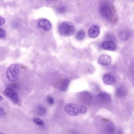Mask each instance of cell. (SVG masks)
I'll return each instance as SVG.
<instances>
[{"instance_id":"1","label":"cell","mask_w":134,"mask_h":134,"mask_svg":"<svg viewBox=\"0 0 134 134\" xmlns=\"http://www.w3.org/2000/svg\"><path fill=\"white\" fill-rule=\"evenodd\" d=\"M58 31L59 34L62 36H70L74 33L75 26L71 22H63L59 25Z\"/></svg>"},{"instance_id":"2","label":"cell","mask_w":134,"mask_h":134,"mask_svg":"<svg viewBox=\"0 0 134 134\" xmlns=\"http://www.w3.org/2000/svg\"><path fill=\"white\" fill-rule=\"evenodd\" d=\"M20 67L18 64H13L8 69L7 72V77L11 81H15L19 77Z\"/></svg>"},{"instance_id":"3","label":"cell","mask_w":134,"mask_h":134,"mask_svg":"<svg viewBox=\"0 0 134 134\" xmlns=\"http://www.w3.org/2000/svg\"><path fill=\"white\" fill-rule=\"evenodd\" d=\"M99 11L102 17L105 19H110L113 15L112 8L109 4L107 3H103L100 5Z\"/></svg>"},{"instance_id":"4","label":"cell","mask_w":134,"mask_h":134,"mask_svg":"<svg viewBox=\"0 0 134 134\" xmlns=\"http://www.w3.org/2000/svg\"><path fill=\"white\" fill-rule=\"evenodd\" d=\"M65 111L71 116H76L79 114V107L76 104L68 103L65 106Z\"/></svg>"},{"instance_id":"5","label":"cell","mask_w":134,"mask_h":134,"mask_svg":"<svg viewBox=\"0 0 134 134\" xmlns=\"http://www.w3.org/2000/svg\"><path fill=\"white\" fill-rule=\"evenodd\" d=\"M80 97L81 101L87 105H90L92 102L93 99L92 95L91 93L87 92L84 91L81 92Z\"/></svg>"},{"instance_id":"6","label":"cell","mask_w":134,"mask_h":134,"mask_svg":"<svg viewBox=\"0 0 134 134\" xmlns=\"http://www.w3.org/2000/svg\"><path fill=\"white\" fill-rule=\"evenodd\" d=\"M97 99L99 102L104 104L109 103L111 101V98L110 95L108 93L102 92L99 93L97 96Z\"/></svg>"},{"instance_id":"7","label":"cell","mask_w":134,"mask_h":134,"mask_svg":"<svg viewBox=\"0 0 134 134\" xmlns=\"http://www.w3.org/2000/svg\"><path fill=\"white\" fill-rule=\"evenodd\" d=\"M38 25L44 31L48 32L51 29L52 25L51 22L47 19H42L38 22Z\"/></svg>"},{"instance_id":"8","label":"cell","mask_w":134,"mask_h":134,"mask_svg":"<svg viewBox=\"0 0 134 134\" xmlns=\"http://www.w3.org/2000/svg\"><path fill=\"white\" fill-rule=\"evenodd\" d=\"M5 95L10 98L14 103L18 102V96L17 92L10 88H6L4 91Z\"/></svg>"},{"instance_id":"9","label":"cell","mask_w":134,"mask_h":134,"mask_svg":"<svg viewBox=\"0 0 134 134\" xmlns=\"http://www.w3.org/2000/svg\"><path fill=\"white\" fill-rule=\"evenodd\" d=\"M100 33V28L97 25L92 26L88 31V35L89 37L94 38L97 37Z\"/></svg>"},{"instance_id":"10","label":"cell","mask_w":134,"mask_h":134,"mask_svg":"<svg viewBox=\"0 0 134 134\" xmlns=\"http://www.w3.org/2000/svg\"><path fill=\"white\" fill-rule=\"evenodd\" d=\"M98 61L99 64L102 65H109L111 63V58L108 55L103 54L99 56Z\"/></svg>"},{"instance_id":"11","label":"cell","mask_w":134,"mask_h":134,"mask_svg":"<svg viewBox=\"0 0 134 134\" xmlns=\"http://www.w3.org/2000/svg\"><path fill=\"white\" fill-rule=\"evenodd\" d=\"M102 47L105 50L110 51H115L116 48L115 43L110 41H107L103 42L102 43Z\"/></svg>"},{"instance_id":"12","label":"cell","mask_w":134,"mask_h":134,"mask_svg":"<svg viewBox=\"0 0 134 134\" xmlns=\"http://www.w3.org/2000/svg\"><path fill=\"white\" fill-rule=\"evenodd\" d=\"M103 80L104 83L107 85L113 84L116 82V78L110 74H106L103 77Z\"/></svg>"},{"instance_id":"13","label":"cell","mask_w":134,"mask_h":134,"mask_svg":"<svg viewBox=\"0 0 134 134\" xmlns=\"http://www.w3.org/2000/svg\"><path fill=\"white\" fill-rule=\"evenodd\" d=\"M126 90L124 87L121 86L117 88L116 91V95L119 98L124 97L126 94Z\"/></svg>"},{"instance_id":"14","label":"cell","mask_w":134,"mask_h":134,"mask_svg":"<svg viewBox=\"0 0 134 134\" xmlns=\"http://www.w3.org/2000/svg\"><path fill=\"white\" fill-rule=\"evenodd\" d=\"M131 36V33L128 30H123L120 32L119 37L121 40L126 41Z\"/></svg>"},{"instance_id":"15","label":"cell","mask_w":134,"mask_h":134,"mask_svg":"<svg viewBox=\"0 0 134 134\" xmlns=\"http://www.w3.org/2000/svg\"><path fill=\"white\" fill-rule=\"evenodd\" d=\"M70 81L69 78L66 77L65 78L63 81L62 83L60 88V90L62 91H65L67 90L68 88V86H69V83Z\"/></svg>"},{"instance_id":"16","label":"cell","mask_w":134,"mask_h":134,"mask_svg":"<svg viewBox=\"0 0 134 134\" xmlns=\"http://www.w3.org/2000/svg\"><path fill=\"white\" fill-rule=\"evenodd\" d=\"M85 33L83 30H79L76 35V38L79 40H82L84 39L85 37Z\"/></svg>"},{"instance_id":"17","label":"cell","mask_w":134,"mask_h":134,"mask_svg":"<svg viewBox=\"0 0 134 134\" xmlns=\"http://www.w3.org/2000/svg\"><path fill=\"white\" fill-rule=\"evenodd\" d=\"M47 109L42 106H39L37 108V114L39 116H43L46 113Z\"/></svg>"},{"instance_id":"18","label":"cell","mask_w":134,"mask_h":134,"mask_svg":"<svg viewBox=\"0 0 134 134\" xmlns=\"http://www.w3.org/2000/svg\"><path fill=\"white\" fill-rule=\"evenodd\" d=\"M66 8L65 6H62L58 7L57 8V11L59 14H64L66 12Z\"/></svg>"},{"instance_id":"19","label":"cell","mask_w":134,"mask_h":134,"mask_svg":"<svg viewBox=\"0 0 134 134\" xmlns=\"http://www.w3.org/2000/svg\"><path fill=\"white\" fill-rule=\"evenodd\" d=\"M87 107L85 106L81 105L79 107V113L84 114L87 112Z\"/></svg>"},{"instance_id":"20","label":"cell","mask_w":134,"mask_h":134,"mask_svg":"<svg viewBox=\"0 0 134 134\" xmlns=\"http://www.w3.org/2000/svg\"><path fill=\"white\" fill-rule=\"evenodd\" d=\"M33 120L37 124L39 125H42L43 124V121L41 119L36 117H34V118Z\"/></svg>"},{"instance_id":"21","label":"cell","mask_w":134,"mask_h":134,"mask_svg":"<svg viewBox=\"0 0 134 134\" xmlns=\"http://www.w3.org/2000/svg\"><path fill=\"white\" fill-rule=\"evenodd\" d=\"M6 36V33L5 31L2 29H0V38L1 39L4 38Z\"/></svg>"},{"instance_id":"22","label":"cell","mask_w":134,"mask_h":134,"mask_svg":"<svg viewBox=\"0 0 134 134\" xmlns=\"http://www.w3.org/2000/svg\"><path fill=\"white\" fill-rule=\"evenodd\" d=\"M47 99L48 102L50 105H52L54 103V98L51 96H48Z\"/></svg>"},{"instance_id":"23","label":"cell","mask_w":134,"mask_h":134,"mask_svg":"<svg viewBox=\"0 0 134 134\" xmlns=\"http://www.w3.org/2000/svg\"><path fill=\"white\" fill-rule=\"evenodd\" d=\"M5 22V20L3 18L0 17V26L4 24Z\"/></svg>"},{"instance_id":"24","label":"cell","mask_w":134,"mask_h":134,"mask_svg":"<svg viewBox=\"0 0 134 134\" xmlns=\"http://www.w3.org/2000/svg\"><path fill=\"white\" fill-rule=\"evenodd\" d=\"M3 99V98L0 95V101H2Z\"/></svg>"}]
</instances>
